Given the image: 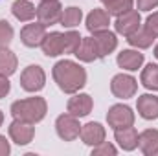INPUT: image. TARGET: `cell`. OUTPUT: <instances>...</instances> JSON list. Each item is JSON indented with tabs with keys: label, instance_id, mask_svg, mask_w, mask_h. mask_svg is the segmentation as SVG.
<instances>
[{
	"label": "cell",
	"instance_id": "cell-1",
	"mask_svg": "<svg viewBox=\"0 0 158 156\" xmlns=\"http://www.w3.org/2000/svg\"><path fill=\"white\" fill-rule=\"evenodd\" d=\"M53 81L64 94H77L79 90L86 84V72L85 68L68 59L59 61L53 66Z\"/></svg>",
	"mask_w": 158,
	"mask_h": 156
},
{
	"label": "cell",
	"instance_id": "cell-2",
	"mask_svg": "<svg viewBox=\"0 0 158 156\" xmlns=\"http://www.w3.org/2000/svg\"><path fill=\"white\" fill-rule=\"evenodd\" d=\"M48 105L44 97H28V99H19L11 105V116L15 119H22L28 123H39L46 117Z\"/></svg>",
	"mask_w": 158,
	"mask_h": 156
},
{
	"label": "cell",
	"instance_id": "cell-3",
	"mask_svg": "<svg viewBox=\"0 0 158 156\" xmlns=\"http://www.w3.org/2000/svg\"><path fill=\"white\" fill-rule=\"evenodd\" d=\"M55 130H57V136L64 142H74L81 132V125H79V119L74 114L66 112V114H61V116L55 119Z\"/></svg>",
	"mask_w": 158,
	"mask_h": 156
},
{
	"label": "cell",
	"instance_id": "cell-4",
	"mask_svg": "<svg viewBox=\"0 0 158 156\" xmlns=\"http://www.w3.org/2000/svg\"><path fill=\"white\" fill-rule=\"evenodd\" d=\"M44 84H46V74L37 64H30L20 74V86L26 92H39L44 88Z\"/></svg>",
	"mask_w": 158,
	"mask_h": 156
},
{
	"label": "cell",
	"instance_id": "cell-5",
	"mask_svg": "<svg viewBox=\"0 0 158 156\" xmlns=\"http://www.w3.org/2000/svg\"><path fill=\"white\" fill-rule=\"evenodd\" d=\"M136 90H138V83H136V79L132 77V76H129V74H118L110 81V92L118 99L134 97Z\"/></svg>",
	"mask_w": 158,
	"mask_h": 156
},
{
	"label": "cell",
	"instance_id": "cell-6",
	"mask_svg": "<svg viewBox=\"0 0 158 156\" xmlns=\"http://www.w3.org/2000/svg\"><path fill=\"white\" fill-rule=\"evenodd\" d=\"M61 15H63V6L59 4V0H40L37 7V18L40 24L53 26L61 22Z\"/></svg>",
	"mask_w": 158,
	"mask_h": 156
},
{
	"label": "cell",
	"instance_id": "cell-7",
	"mask_svg": "<svg viewBox=\"0 0 158 156\" xmlns=\"http://www.w3.org/2000/svg\"><path fill=\"white\" fill-rule=\"evenodd\" d=\"M114 28H116V33L123 35V37H129L132 35L134 31H138L142 28V17H140V11L136 9H129L127 13H121L116 17V22H114Z\"/></svg>",
	"mask_w": 158,
	"mask_h": 156
},
{
	"label": "cell",
	"instance_id": "cell-8",
	"mask_svg": "<svg viewBox=\"0 0 158 156\" xmlns=\"http://www.w3.org/2000/svg\"><path fill=\"white\" fill-rule=\"evenodd\" d=\"M107 121H109V127H112V129L131 127V125H134V112L127 105H114L107 112Z\"/></svg>",
	"mask_w": 158,
	"mask_h": 156
},
{
	"label": "cell",
	"instance_id": "cell-9",
	"mask_svg": "<svg viewBox=\"0 0 158 156\" xmlns=\"http://www.w3.org/2000/svg\"><path fill=\"white\" fill-rule=\"evenodd\" d=\"M7 132H9V138L17 145H28L35 136V127H33V123L22 121V119H13Z\"/></svg>",
	"mask_w": 158,
	"mask_h": 156
},
{
	"label": "cell",
	"instance_id": "cell-10",
	"mask_svg": "<svg viewBox=\"0 0 158 156\" xmlns=\"http://www.w3.org/2000/svg\"><path fill=\"white\" fill-rule=\"evenodd\" d=\"M46 37V26L40 24V22H31V24H26L22 30H20V40L24 46L28 48H37L42 44V40Z\"/></svg>",
	"mask_w": 158,
	"mask_h": 156
},
{
	"label": "cell",
	"instance_id": "cell-11",
	"mask_svg": "<svg viewBox=\"0 0 158 156\" xmlns=\"http://www.w3.org/2000/svg\"><path fill=\"white\" fill-rule=\"evenodd\" d=\"M92 40L96 44V50H98V57L103 59L107 57L109 53H112L118 46V39H116V33H112L110 30H103V31H96L92 35Z\"/></svg>",
	"mask_w": 158,
	"mask_h": 156
},
{
	"label": "cell",
	"instance_id": "cell-12",
	"mask_svg": "<svg viewBox=\"0 0 158 156\" xmlns=\"http://www.w3.org/2000/svg\"><path fill=\"white\" fill-rule=\"evenodd\" d=\"M79 136H81V140H83L85 145L96 147V145H99L101 142H105L107 132H105V127H103L101 123H98V121H90V123H86V125H81V132H79Z\"/></svg>",
	"mask_w": 158,
	"mask_h": 156
},
{
	"label": "cell",
	"instance_id": "cell-13",
	"mask_svg": "<svg viewBox=\"0 0 158 156\" xmlns=\"http://www.w3.org/2000/svg\"><path fill=\"white\" fill-rule=\"evenodd\" d=\"M92 107H94V101L88 94H74V97L68 99L66 110L76 117H85L92 112Z\"/></svg>",
	"mask_w": 158,
	"mask_h": 156
},
{
	"label": "cell",
	"instance_id": "cell-14",
	"mask_svg": "<svg viewBox=\"0 0 158 156\" xmlns=\"http://www.w3.org/2000/svg\"><path fill=\"white\" fill-rule=\"evenodd\" d=\"M40 48H42V51H44L46 57H57V55L64 53V35L59 33V31L46 33Z\"/></svg>",
	"mask_w": 158,
	"mask_h": 156
},
{
	"label": "cell",
	"instance_id": "cell-15",
	"mask_svg": "<svg viewBox=\"0 0 158 156\" xmlns=\"http://www.w3.org/2000/svg\"><path fill=\"white\" fill-rule=\"evenodd\" d=\"M136 109H138V114L151 121V119H158V97L153 94H143L138 97L136 101Z\"/></svg>",
	"mask_w": 158,
	"mask_h": 156
},
{
	"label": "cell",
	"instance_id": "cell-16",
	"mask_svg": "<svg viewBox=\"0 0 158 156\" xmlns=\"http://www.w3.org/2000/svg\"><path fill=\"white\" fill-rule=\"evenodd\" d=\"M138 130L131 125V127H121L114 129V138L118 142V145L123 151H134L138 147Z\"/></svg>",
	"mask_w": 158,
	"mask_h": 156
},
{
	"label": "cell",
	"instance_id": "cell-17",
	"mask_svg": "<svg viewBox=\"0 0 158 156\" xmlns=\"http://www.w3.org/2000/svg\"><path fill=\"white\" fill-rule=\"evenodd\" d=\"M116 63L119 68H123L127 72H136L143 64V53H140L138 50H123L118 53Z\"/></svg>",
	"mask_w": 158,
	"mask_h": 156
},
{
	"label": "cell",
	"instance_id": "cell-18",
	"mask_svg": "<svg viewBox=\"0 0 158 156\" xmlns=\"http://www.w3.org/2000/svg\"><path fill=\"white\" fill-rule=\"evenodd\" d=\"M109 26H110V15L105 9H92L88 13V17H86V30L90 33L109 30Z\"/></svg>",
	"mask_w": 158,
	"mask_h": 156
},
{
	"label": "cell",
	"instance_id": "cell-19",
	"mask_svg": "<svg viewBox=\"0 0 158 156\" xmlns=\"http://www.w3.org/2000/svg\"><path fill=\"white\" fill-rule=\"evenodd\" d=\"M138 147L145 156H158V130L147 129L138 136Z\"/></svg>",
	"mask_w": 158,
	"mask_h": 156
},
{
	"label": "cell",
	"instance_id": "cell-20",
	"mask_svg": "<svg viewBox=\"0 0 158 156\" xmlns=\"http://www.w3.org/2000/svg\"><path fill=\"white\" fill-rule=\"evenodd\" d=\"M11 13L17 20L20 22H30L31 18L37 17V7L30 0H15L11 6Z\"/></svg>",
	"mask_w": 158,
	"mask_h": 156
},
{
	"label": "cell",
	"instance_id": "cell-21",
	"mask_svg": "<svg viewBox=\"0 0 158 156\" xmlns=\"http://www.w3.org/2000/svg\"><path fill=\"white\" fill-rule=\"evenodd\" d=\"M74 55L77 57L79 61H83V63H92V61L99 59V57H98L96 44H94L92 37H83V39H81V44H79V48L76 50Z\"/></svg>",
	"mask_w": 158,
	"mask_h": 156
},
{
	"label": "cell",
	"instance_id": "cell-22",
	"mask_svg": "<svg viewBox=\"0 0 158 156\" xmlns=\"http://www.w3.org/2000/svg\"><path fill=\"white\" fill-rule=\"evenodd\" d=\"M17 66H19L17 55L9 48H0V74L9 77L17 72Z\"/></svg>",
	"mask_w": 158,
	"mask_h": 156
},
{
	"label": "cell",
	"instance_id": "cell-23",
	"mask_svg": "<svg viewBox=\"0 0 158 156\" xmlns=\"http://www.w3.org/2000/svg\"><path fill=\"white\" fill-rule=\"evenodd\" d=\"M127 42H129L131 46H134L136 50H145V48H149V46L155 42V37H153L145 28H140L138 31H134L132 35L127 37Z\"/></svg>",
	"mask_w": 158,
	"mask_h": 156
},
{
	"label": "cell",
	"instance_id": "cell-24",
	"mask_svg": "<svg viewBox=\"0 0 158 156\" xmlns=\"http://www.w3.org/2000/svg\"><path fill=\"white\" fill-rule=\"evenodd\" d=\"M140 81H142V84H143L147 90L156 92L158 90V64H153V63L147 64V66L142 70Z\"/></svg>",
	"mask_w": 158,
	"mask_h": 156
},
{
	"label": "cell",
	"instance_id": "cell-25",
	"mask_svg": "<svg viewBox=\"0 0 158 156\" xmlns=\"http://www.w3.org/2000/svg\"><path fill=\"white\" fill-rule=\"evenodd\" d=\"M81 18H83V11L79 7H76V6H70L61 15V26H64V28H76V26L81 24Z\"/></svg>",
	"mask_w": 158,
	"mask_h": 156
},
{
	"label": "cell",
	"instance_id": "cell-26",
	"mask_svg": "<svg viewBox=\"0 0 158 156\" xmlns=\"http://www.w3.org/2000/svg\"><path fill=\"white\" fill-rule=\"evenodd\" d=\"M132 4H134V0H107L105 2V11L109 15L118 17L121 13H127L129 9H132Z\"/></svg>",
	"mask_w": 158,
	"mask_h": 156
},
{
	"label": "cell",
	"instance_id": "cell-27",
	"mask_svg": "<svg viewBox=\"0 0 158 156\" xmlns=\"http://www.w3.org/2000/svg\"><path fill=\"white\" fill-rule=\"evenodd\" d=\"M63 35H64V53H76V50L79 48L83 37L77 31H66Z\"/></svg>",
	"mask_w": 158,
	"mask_h": 156
},
{
	"label": "cell",
	"instance_id": "cell-28",
	"mask_svg": "<svg viewBox=\"0 0 158 156\" xmlns=\"http://www.w3.org/2000/svg\"><path fill=\"white\" fill-rule=\"evenodd\" d=\"M13 40V28L7 20H0V48H7Z\"/></svg>",
	"mask_w": 158,
	"mask_h": 156
},
{
	"label": "cell",
	"instance_id": "cell-29",
	"mask_svg": "<svg viewBox=\"0 0 158 156\" xmlns=\"http://www.w3.org/2000/svg\"><path fill=\"white\" fill-rule=\"evenodd\" d=\"M116 147L109 142H101L99 145H96L92 149V156H116Z\"/></svg>",
	"mask_w": 158,
	"mask_h": 156
},
{
	"label": "cell",
	"instance_id": "cell-30",
	"mask_svg": "<svg viewBox=\"0 0 158 156\" xmlns=\"http://www.w3.org/2000/svg\"><path fill=\"white\" fill-rule=\"evenodd\" d=\"M143 28L156 39L158 37V11H155L153 15H149L147 17V20H145V24H143Z\"/></svg>",
	"mask_w": 158,
	"mask_h": 156
},
{
	"label": "cell",
	"instance_id": "cell-31",
	"mask_svg": "<svg viewBox=\"0 0 158 156\" xmlns=\"http://www.w3.org/2000/svg\"><path fill=\"white\" fill-rule=\"evenodd\" d=\"M140 11H151L158 6V0H136Z\"/></svg>",
	"mask_w": 158,
	"mask_h": 156
},
{
	"label": "cell",
	"instance_id": "cell-32",
	"mask_svg": "<svg viewBox=\"0 0 158 156\" xmlns=\"http://www.w3.org/2000/svg\"><path fill=\"white\" fill-rule=\"evenodd\" d=\"M9 90H11L9 79L6 77V76H2V74H0V99H2V97H6V96L9 94Z\"/></svg>",
	"mask_w": 158,
	"mask_h": 156
},
{
	"label": "cell",
	"instance_id": "cell-33",
	"mask_svg": "<svg viewBox=\"0 0 158 156\" xmlns=\"http://www.w3.org/2000/svg\"><path fill=\"white\" fill-rule=\"evenodd\" d=\"M9 153H11L9 142L6 140V136H0V156H7Z\"/></svg>",
	"mask_w": 158,
	"mask_h": 156
},
{
	"label": "cell",
	"instance_id": "cell-34",
	"mask_svg": "<svg viewBox=\"0 0 158 156\" xmlns=\"http://www.w3.org/2000/svg\"><path fill=\"white\" fill-rule=\"evenodd\" d=\"M155 57H156V59H158V44H156V46H155Z\"/></svg>",
	"mask_w": 158,
	"mask_h": 156
},
{
	"label": "cell",
	"instance_id": "cell-35",
	"mask_svg": "<svg viewBox=\"0 0 158 156\" xmlns=\"http://www.w3.org/2000/svg\"><path fill=\"white\" fill-rule=\"evenodd\" d=\"M2 121H4V114H2V110H0V127H2Z\"/></svg>",
	"mask_w": 158,
	"mask_h": 156
},
{
	"label": "cell",
	"instance_id": "cell-36",
	"mask_svg": "<svg viewBox=\"0 0 158 156\" xmlns=\"http://www.w3.org/2000/svg\"><path fill=\"white\" fill-rule=\"evenodd\" d=\"M101 2H103V4H105V2H107V0H101Z\"/></svg>",
	"mask_w": 158,
	"mask_h": 156
}]
</instances>
